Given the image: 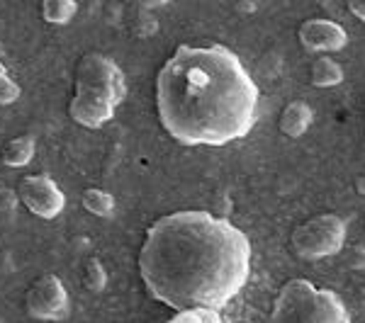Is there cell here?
<instances>
[{
  "label": "cell",
  "mask_w": 365,
  "mask_h": 323,
  "mask_svg": "<svg viewBox=\"0 0 365 323\" xmlns=\"http://www.w3.org/2000/svg\"><path fill=\"white\" fill-rule=\"evenodd\" d=\"M268 323H351V314L334 290L295 277L278 290Z\"/></svg>",
  "instance_id": "4"
},
{
  "label": "cell",
  "mask_w": 365,
  "mask_h": 323,
  "mask_svg": "<svg viewBox=\"0 0 365 323\" xmlns=\"http://www.w3.org/2000/svg\"><path fill=\"white\" fill-rule=\"evenodd\" d=\"M346 231V219H341L339 214H317L292 231L290 243L302 260H322L344 250Z\"/></svg>",
  "instance_id": "5"
},
{
  "label": "cell",
  "mask_w": 365,
  "mask_h": 323,
  "mask_svg": "<svg viewBox=\"0 0 365 323\" xmlns=\"http://www.w3.org/2000/svg\"><path fill=\"white\" fill-rule=\"evenodd\" d=\"M346 263L353 270H365V245H351V248H346Z\"/></svg>",
  "instance_id": "17"
},
{
  "label": "cell",
  "mask_w": 365,
  "mask_h": 323,
  "mask_svg": "<svg viewBox=\"0 0 365 323\" xmlns=\"http://www.w3.org/2000/svg\"><path fill=\"white\" fill-rule=\"evenodd\" d=\"M299 44L307 51L327 56L331 51H341L349 44V32L336 20H327V17H309L297 29Z\"/></svg>",
  "instance_id": "8"
},
{
  "label": "cell",
  "mask_w": 365,
  "mask_h": 323,
  "mask_svg": "<svg viewBox=\"0 0 365 323\" xmlns=\"http://www.w3.org/2000/svg\"><path fill=\"white\" fill-rule=\"evenodd\" d=\"M356 192H358V195H365V173H363V175H358V180H356Z\"/></svg>",
  "instance_id": "20"
},
{
  "label": "cell",
  "mask_w": 365,
  "mask_h": 323,
  "mask_svg": "<svg viewBox=\"0 0 365 323\" xmlns=\"http://www.w3.org/2000/svg\"><path fill=\"white\" fill-rule=\"evenodd\" d=\"M83 287L88 292H103L108 287V272H105L103 263L98 258H88L83 268Z\"/></svg>",
  "instance_id": "14"
},
{
  "label": "cell",
  "mask_w": 365,
  "mask_h": 323,
  "mask_svg": "<svg viewBox=\"0 0 365 323\" xmlns=\"http://www.w3.org/2000/svg\"><path fill=\"white\" fill-rule=\"evenodd\" d=\"M81 204H83V209L88 214L100 216V219L113 216L117 207L115 197L110 195L108 190H103V187H86V190L81 192Z\"/></svg>",
  "instance_id": "12"
},
{
  "label": "cell",
  "mask_w": 365,
  "mask_h": 323,
  "mask_svg": "<svg viewBox=\"0 0 365 323\" xmlns=\"http://www.w3.org/2000/svg\"><path fill=\"white\" fill-rule=\"evenodd\" d=\"M25 309L37 321H63L71 311L68 292L58 275H39L25 295Z\"/></svg>",
  "instance_id": "6"
},
{
  "label": "cell",
  "mask_w": 365,
  "mask_h": 323,
  "mask_svg": "<svg viewBox=\"0 0 365 323\" xmlns=\"http://www.w3.org/2000/svg\"><path fill=\"white\" fill-rule=\"evenodd\" d=\"M312 120H314V112H312L309 105L304 102V100H292V102H287V107L282 110L278 127L285 137L299 139L312 127Z\"/></svg>",
  "instance_id": "9"
},
{
  "label": "cell",
  "mask_w": 365,
  "mask_h": 323,
  "mask_svg": "<svg viewBox=\"0 0 365 323\" xmlns=\"http://www.w3.org/2000/svg\"><path fill=\"white\" fill-rule=\"evenodd\" d=\"M20 95H22L20 85L10 78L8 68L0 63V105H13V102L20 100Z\"/></svg>",
  "instance_id": "16"
},
{
  "label": "cell",
  "mask_w": 365,
  "mask_h": 323,
  "mask_svg": "<svg viewBox=\"0 0 365 323\" xmlns=\"http://www.w3.org/2000/svg\"><path fill=\"white\" fill-rule=\"evenodd\" d=\"M346 8H349L351 15H356L358 20L365 22V0H349V5H346Z\"/></svg>",
  "instance_id": "19"
},
{
  "label": "cell",
  "mask_w": 365,
  "mask_h": 323,
  "mask_svg": "<svg viewBox=\"0 0 365 323\" xmlns=\"http://www.w3.org/2000/svg\"><path fill=\"white\" fill-rule=\"evenodd\" d=\"M146 292L166 307L225 309L251 275V240L227 216L205 209L163 214L137 255Z\"/></svg>",
  "instance_id": "1"
},
{
  "label": "cell",
  "mask_w": 365,
  "mask_h": 323,
  "mask_svg": "<svg viewBox=\"0 0 365 323\" xmlns=\"http://www.w3.org/2000/svg\"><path fill=\"white\" fill-rule=\"evenodd\" d=\"M17 204V192L13 190H0V209H13Z\"/></svg>",
  "instance_id": "18"
},
{
  "label": "cell",
  "mask_w": 365,
  "mask_h": 323,
  "mask_svg": "<svg viewBox=\"0 0 365 323\" xmlns=\"http://www.w3.org/2000/svg\"><path fill=\"white\" fill-rule=\"evenodd\" d=\"M76 13H78V5L73 0H44L42 3V17L49 25H68Z\"/></svg>",
  "instance_id": "13"
},
{
  "label": "cell",
  "mask_w": 365,
  "mask_h": 323,
  "mask_svg": "<svg viewBox=\"0 0 365 323\" xmlns=\"http://www.w3.org/2000/svg\"><path fill=\"white\" fill-rule=\"evenodd\" d=\"M17 199L39 219H56L66 207V195L46 173L25 175L17 183Z\"/></svg>",
  "instance_id": "7"
},
{
  "label": "cell",
  "mask_w": 365,
  "mask_h": 323,
  "mask_svg": "<svg viewBox=\"0 0 365 323\" xmlns=\"http://www.w3.org/2000/svg\"><path fill=\"white\" fill-rule=\"evenodd\" d=\"M125 97V73L113 58L100 51H88L78 58L73 70V95L68 100V115L76 125L86 129L105 127Z\"/></svg>",
  "instance_id": "3"
},
{
  "label": "cell",
  "mask_w": 365,
  "mask_h": 323,
  "mask_svg": "<svg viewBox=\"0 0 365 323\" xmlns=\"http://www.w3.org/2000/svg\"><path fill=\"white\" fill-rule=\"evenodd\" d=\"M309 80L317 88H334L344 83V68L339 61L329 56H317L309 63Z\"/></svg>",
  "instance_id": "11"
},
{
  "label": "cell",
  "mask_w": 365,
  "mask_h": 323,
  "mask_svg": "<svg viewBox=\"0 0 365 323\" xmlns=\"http://www.w3.org/2000/svg\"><path fill=\"white\" fill-rule=\"evenodd\" d=\"M34 151H37V139L32 134H20V137H13L3 144L0 161L8 168H25L34 158Z\"/></svg>",
  "instance_id": "10"
},
{
  "label": "cell",
  "mask_w": 365,
  "mask_h": 323,
  "mask_svg": "<svg viewBox=\"0 0 365 323\" xmlns=\"http://www.w3.org/2000/svg\"><path fill=\"white\" fill-rule=\"evenodd\" d=\"M156 115L182 146H227L258 122V85L225 44H180L156 73Z\"/></svg>",
  "instance_id": "2"
},
{
  "label": "cell",
  "mask_w": 365,
  "mask_h": 323,
  "mask_svg": "<svg viewBox=\"0 0 365 323\" xmlns=\"http://www.w3.org/2000/svg\"><path fill=\"white\" fill-rule=\"evenodd\" d=\"M166 323H222V316H220V311H215V309L195 307V309L175 311Z\"/></svg>",
  "instance_id": "15"
}]
</instances>
